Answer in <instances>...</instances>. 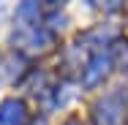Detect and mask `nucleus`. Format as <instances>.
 <instances>
[{
	"label": "nucleus",
	"instance_id": "f257e3e1",
	"mask_svg": "<svg viewBox=\"0 0 128 125\" xmlns=\"http://www.w3.org/2000/svg\"><path fill=\"white\" fill-rule=\"evenodd\" d=\"M25 120V103L16 98H6L0 103V125H22Z\"/></svg>",
	"mask_w": 128,
	"mask_h": 125
}]
</instances>
